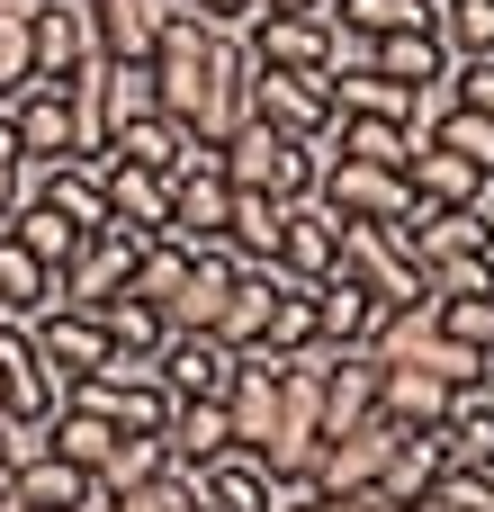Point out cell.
<instances>
[{
  "label": "cell",
  "mask_w": 494,
  "mask_h": 512,
  "mask_svg": "<svg viewBox=\"0 0 494 512\" xmlns=\"http://www.w3.org/2000/svg\"><path fill=\"white\" fill-rule=\"evenodd\" d=\"M153 99L180 135L198 144H225L243 117H252V54L234 27H207V18H171L162 45H153Z\"/></svg>",
  "instance_id": "6da1fadb"
},
{
  "label": "cell",
  "mask_w": 494,
  "mask_h": 512,
  "mask_svg": "<svg viewBox=\"0 0 494 512\" xmlns=\"http://www.w3.org/2000/svg\"><path fill=\"white\" fill-rule=\"evenodd\" d=\"M225 180L234 189H270V198H306L315 189V171L333 162V135H315V144H297V135H279V126H261V117H243L225 144Z\"/></svg>",
  "instance_id": "7a4b0ae2"
},
{
  "label": "cell",
  "mask_w": 494,
  "mask_h": 512,
  "mask_svg": "<svg viewBox=\"0 0 494 512\" xmlns=\"http://www.w3.org/2000/svg\"><path fill=\"white\" fill-rule=\"evenodd\" d=\"M171 180V243H225V207H234V180H225V153L216 144H180V162L162 171Z\"/></svg>",
  "instance_id": "3957f363"
},
{
  "label": "cell",
  "mask_w": 494,
  "mask_h": 512,
  "mask_svg": "<svg viewBox=\"0 0 494 512\" xmlns=\"http://www.w3.org/2000/svg\"><path fill=\"white\" fill-rule=\"evenodd\" d=\"M333 270L342 279H360L387 315H405V306H432V288H423V261L387 234V225H342V252H333Z\"/></svg>",
  "instance_id": "277c9868"
},
{
  "label": "cell",
  "mask_w": 494,
  "mask_h": 512,
  "mask_svg": "<svg viewBox=\"0 0 494 512\" xmlns=\"http://www.w3.org/2000/svg\"><path fill=\"white\" fill-rule=\"evenodd\" d=\"M315 198H324L342 225H387V216L414 207L405 171H387V162H351V153H333V162L315 171Z\"/></svg>",
  "instance_id": "5b68a950"
},
{
  "label": "cell",
  "mask_w": 494,
  "mask_h": 512,
  "mask_svg": "<svg viewBox=\"0 0 494 512\" xmlns=\"http://www.w3.org/2000/svg\"><path fill=\"white\" fill-rule=\"evenodd\" d=\"M9 135L27 162H81V117H72V81H27L9 99Z\"/></svg>",
  "instance_id": "8992f818"
},
{
  "label": "cell",
  "mask_w": 494,
  "mask_h": 512,
  "mask_svg": "<svg viewBox=\"0 0 494 512\" xmlns=\"http://www.w3.org/2000/svg\"><path fill=\"white\" fill-rule=\"evenodd\" d=\"M90 171H99V198H108V225H99V234H144V243H153V234L171 225V180H162V171L117 162V153H99Z\"/></svg>",
  "instance_id": "52a82bcc"
},
{
  "label": "cell",
  "mask_w": 494,
  "mask_h": 512,
  "mask_svg": "<svg viewBox=\"0 0 494 512\" xmlns=\"http://www.w3.org/2000/svg\"><path fill=\"white\" fill-rule=\"evenodd\" d=\"M180 486H189L198 512H279V477H270L252 450H216V459L180 468Z\"/></svg>",
  "instance_id": "ba28073f"
},
{
  "label": "cell",
  "mask_w": 494,
  "mask_h": 512,
  "mask_svg": "<svg viewBox=\"0 0 494 512\" xmlns=\"http://www.w3.org/2000/svg\"><path fill=\"white\" fill-rule=\"evenodd\" d=\"M252 117H261V126H279V135H297V144L333 135L324 72H261V63H252Z\"/></svg>",
  "instance_id": "9c48e42d"
},
{
  "label": "cell",
  "mask_w": 494,
  "mask_h": 512,
  "mask_svg": "<svg viewBox=\"0 0 494 512\" xmlns=\"http://www.w3.org/2000/svg\"><path fill=\"white\" fill-rule=\"evenodd\" d=\"M234 36L261 72H324V18H306V9H252Z\"/></svg>",
  "instance_id": "30bf717a"
},
{
  "label": "cell",
  "mask_w": 494,
  "mask_h": 512,
  "mask_svg": "<svg viewBox=\"0 0 494 512\" xmlns=\"http://www.w3.org/2000/svg\"><path fill=\"white\" fill-rule=\"evenodd\" d=\"M27 324V342H36V360L72 387V378H90L99 360H108V333H99V315H81V306H36V315H18Z\"/></svg>",
  "instance_id": "8fae6325"
},
{
  "label": "cell",
  "mask_w": 494,
  "mask_h": 512,
  "mask_svg": "<svg viewBox=\"0 0 494 512\" xmlns=\"http://www.w3.org/2000/svg\"><path fill=\"white\" fill-rule=\"evenodd\" d=\"M387 459H396V423H360V432H333V441L315 450L306 486H315V495H369Z\"/></svg>",
  "instance_id": "7c38bea8"
},
{
  "label": "cell",
  "mask_w": 494,
  "mask_h": 512,
  "mask_svg": "<svg viewBox=\"0 0 494 512\" xmlns=\"http://www.w3.org/2000/svg\"><path fill=\"white\" fill-rule=\"evenodd\" d=\"M36 36V81H81L99 63V27H90V0H45L27 18Z\"/></svg>",
  "instance_id": "4fadbf2b"
},
{
  "label": "cell",
  "mask_w": 494,
  "mask_h": 512,
  "mask_svg": "<svg viewBox=\"0 0 494 512\" xmlns=\"http://www.w3.org/2000/svg\"><path fill=\"white\" fill-rule=\"evenodd\" d=\"M0 405H9L18 423H54V414H63V378L36 360V342H27L18 315H0Z\"/></svg>",
  "instance_id": "5bb4252c"
},
{
  "label": "cell",
  "mask_w": 494,
  "mask_h": 512,
  "mask_svg": "<svg viewBox=\"0 0 494 512\" xmlns=\"http://www.w3.org/2000/svg\"><path fill=\"white\" fill-rule=\"evenodd\" d=\"M333 252H342V216L306 189V198H288L279 207V270L297 279V288H315L324 270H333Z\"/></svg>",
  "instance_id": "9a60e30c"
},
{
  "label": "cell",
  "mask_w": 494,
  "mask_h": 512,
  "mask_svg": "<svg viewBox=\"0 0 494 512\" xmlns=\"http://www.w3.org/2000/svg\"><path fill=\"white\" fill-rule=\"evenodd\" d=\"M189 18L180 0H90V27H99V63H153L162 27Z\"/></svg>",
  "instance_id": "2e32d148"
},
{
  "label": "cell",
  "mask_w": 494,
  "mask_h": 512,
  "mask_svg": "<svg viewBox=\"0 0 494 512\" xmlns=\"http://www.w3.org/2000/svg\"><path fill=\"white\" fill-rule=\"evenodd\" d=\"M144 252V234H90L72 261H63V306H81V315H99L117 288H126V261Z\"/></svg>",
  "instance_id": "e0dca14e"
},
{
  "label": "cell",
  "mask_w": 494,
  "mask_h": 512,
  "mask_svg": "<svg viewBox=\"0 0 494 512\" xmlns=\"http://www.w3.org/2000/svg\"><path fill=\"white\" fill-rule=\"evenodd\" d=\"M324 99H333V117H396L414 135H423V108H432V90H405L387 72H324Z\"/></svg>",
  "instance_id": "ac0fdd59"
},
{
  "label": "cell",
  "mask_w": 494,
  "mask_h": 512,
  "mask_svg": "<svg viewBox=\"0 0 494 512\" xmlns=\"http://www.w3.org/2000/svg\"><path fill=\"white\" fill-rule=\"evenodd\" d=\"M306 297H315V342H333V351H360V342L387 324V306H378L360 279H342V270H324Z\"/></svg>",
  "instance_id": "d6986e66"
},
{
  "label": "cell",
  "mask_w": 494,
  "mask_h": 512,
  "mask_svg": "<svg viewBox=\"0 0 494 512\" xmlns=\"http://www.w3.org/2000/svg\"><path fill=\"white\" fill-rule=\"evenodd\" d=\"M360 423H378V351L360 342V351H333V369H324V441L333 432H360Z\"/></svg>",
  "instance_id": "ffe728a7"
},
{
  "label": "cell",
  "mask_w": 494,
  "mask_h": 512,
  "mask_svg": "<svg viewBox=\"0 0 494 512\" xmlns=\"http://www.w3.org/2000/svg\"><path fill=\"white\" fill-rule=\"evenodd\" d=\"M441 414H450V387H441L432 369L378 360V423H396V432H441Z\"/></svg>",
  "instance_id": "44dd1931"
},
{
  "label": "cell",
  "mask_w": 494,
  "mask_h": 512,
  "mask_svg": "<svg viewBox=\"0 0 494 512\" xmlns=\"http://www.w3.org/2000/svg\"><path fill=\"white\" fill-rule=\"evenodd\" d=\"M369 72H387L405 90H441L450 81V45H441V27H396V36L369 45Z\"/></svg>",
  "instance_id": "7402d4cb"
},
{
  "label": "cell",
  "mask_w": 494,
  "mask_h": 512,
  "mask_svg": "<svg viewBox=\"0 0 494 512\" xmlns=\"http://www.w3.org/2000/svg\"><path fill=\"white\" fill-rule=\"evenodd\" d=\"M405 189H414L423 207H468V198H486V171H477V162H459L450 144H432V135H423V144L405 153Z\"/></svg>",
  "instance_id": "603a6c76"
},
{
  "label": "cell",
  "mask_w": 494,
  "mask_h": 512,
  "mask_svg": "<svg viewBox=\"0 0 494 512\" xmlns=\"http://www.w3.org/2000/svg\"><path fill=\"white\" fill-rule=\"evenodd\" d=\"M234 378V351L216 333H162V387L171 396H225Z\"/></svg>",
  "instance_id": "cb8c5ba5"
},
{
  "label": "cell",
  "mask_w": 494,
  "mask_h": 512,
  "mask_svg": "<svg viewBox=\"0 0 494 512\" xmlns=\"http://www.w3.org/2000/svg\"><path fill=\"white\" fill-rule=\"evenodd\" d=\"M9 495H18V504H36V512H90L99 477H81L72 459L36 450V459H18V468H9Z\"/></svg>",
  "instance_id": "d4e9b609"
},
{
  "label": "cell",
  "mask_w": 494,
  "mask_h": 512,
  "mask_svg": "<svg viewBox=\"0 0 494 512\" xmlns=\"http://www.w3.org/2000/svg\"><path fill=\"white\" fill-rule=\"evenodd\" d=\"M162 441H171V468H198V459L234 450L225 396H171V423H162Z\"/></svg>",
  "instance_id": "484cf974"
},
{
  "label": "cell",
  "mask_w": 494,
  "mask_h": 512,
  "mask_svg": "<svg viewBox=\"0 0 494 512\" xmlns=\"http://www.w3.org/2000/svg\"><path fill=\"white\" fill-rule=\"evenodd\" d=\"M441 459H450V468H486V459H494V396H486V378H477V387H450Z\"/></svg>",
  "instance_id": "4316f807"
},
{
  "label": "cell",
  "mask_w": 494,
  "mask_h": 512,
  "mask_svg": "<svg viewBox=\"0 0 494 512\" xmlns=\"http://www.w3.org/2000/svg\"><path fill=\"white\" fill-rule=\"evenodd\" d=\"M441 468H450V459H441V432H396V459L378 468V486H369V495H387V504L405 512L414 495H432V486H441Z\"/></svg>",
  "instance_id": "83f0119b"
},
{
  "label": "cell",
  "mask_w": 494,
  "mask_h": 512,
  "mask_svg": "<svg viewBox=\"0 0 494 512\" xmlns=\"http://www.w3.org/2000/svg\"><path fill=\"white\" fill-rule=\"evenodd\" d=\"M189 288V243H171V234H153L135 261H126V288L117 297H144L153 315H171V297Z\"/></svg>",
  "instance_id": "f1b7e54d"
},
{
  "label": "cell",
  "mask_w": 494,
  "mask_h": 512,
  "mask_svg": "<svg viewBox=\"0 0 494 512\" xmlns=\"http://www.w3.org/2000/svg\"><path fill=\"white\" fill-rule=\"evenodd\" d=\"M90 90H99V126H108V135L135 126V117H162V99H153V63H99Z\"/></svg>",
  "instance_id": "f546056e"
},
{
  "label": "cell",
  "mask_w": 494,
  "mask_h": 512,
  "mask_svg": "<svg viewBox=\"0 0 494 512\" xmlns=\"http://www.w3.org/2000/svg\"><path fill=\"white\" fill-rule=\"evenodd\" d=\"M279 207H288V198H270V189H234V207H225V252H234V261H279Z\"/></svg>",
  "instance_id": "4dcf8cb0"
},
{
  "label": "cell",
  "mask_w": 494,
  "mask_h": 512,
  "mask_svg": "<svg viewBox=\"0 0 494 512\" xmlns=\"http://www.w3.org/2000/svg\"><path fill=\"white\" fill-rule=\"evenodd\" d=\"M36 306H63V270H45L18 234L0 243V315H36Z\"/></svg>",
  "instance_id": "1f68e13d"
},
{
  "label": "cell",
  "mask_w": 494,
  "mask_h": 512,
  "mask_svg": "<svg viewBox=\"0 0 494 512\" xmlns=\"http://www.w3.org/2000/svg\"><path fill=\"white\" fill-rule=\"evenodd\" d=\"M414 144H423V135L396 126V117H333V153H351V162H387V171H405Z\"/></svg>",
  "instance_id": "d6a6232c"
},
{
  "label": "cell",
  "mask_w": 494,
  "mask_h": 512,
  "mask_svg": "<svg viewBox=\"0 0 494 512\" xmlns=\"http://www.w3.org/2000/svg\"><path fill=\"white\" fill-rule=\"evenodd\" d=\"M144 477H171V441H162V432H117V450L99 459V495L144 486Z\"/></svg>",
  "instance_id": "836d02e7"
},
{
  "label": "cell",
  "mask_w": 494,
  "mask_h": 512,
  "mask_svg": "<svg viewBox=\"0 0 494 512\" xmlns=\"http://www.w3.org/2000/svg\"><path fill=\"white\" fill-rule=\"evenodd\" d=\"M180 144H189V135H180L171 117H135V126H117V135H108V153H117V162H144V171H171V162H180Z\"/></svg>",
  "instance_id": "e575fe53"
},
{
  "label": "cell",
  "mask_w": 494,
  "mask_h": 512,
  "mask_svg": "<svg viewBox=\"0 0 494 512\" xmlns=\"http://www.w3.org/2000/svg\"><path fill=\"white\" fill-rule=\"evenodd\" d=\"M9 234H18V243H27V252H36L45 270H63V261H72L81 243H90V234H81V225H63L54 207H18V216H9Z\"/></svg>",
  "instance_id": "d590c367"
},
{
  "label": "cell",
  "mask_w": 494,
  "mask_h": 512,
  "mask_svg": "<svg viewBox=\"0 0 494 512\" xmlns=\"http://www.w3.org/2000/svg\"><path fill=\"white\" fill-rule=\"evenodd\" d=\"M99 333H108V351H162L171 324H162L144 297H108V306H99Z\"/></svg>",
  "instance_id": "8d00e7d4"
},
{
  "label": "cell",
  "mask_w": 494,
  "mask_h": 512,
  "mask_svg": "<svg viewBox=\"0 0 494 512\" xmlns=\"http://www.w3.org/2000/svg\"><path fill=\"white\" fill-rule=\"evenodd\" d=\"M423 288H432V297H494V243H486V252L423 261Z\"/></svg>",
  "instance_id": "74e56055"
},
{
  "label": "cell",
  "mask_w": 494,
  "mask_h": 512,
  "mask_svg": "<svg viewBox=\"0 0 494 512\" xmlns=\"http://www.w3.org/2000/svg\"><path fill=\"white\" fill-rule=\"evenodd\" d=\"M315 342V297L306 288H288L279 306H270V333H261V351H306Z\"/></svg>",
  "instance_id": "f35d334b"
},
{
  "label": "cell",
  "mask_w": 494,
  "mask_h": 512,
  "mask_svg": "<svg viewBox=\"0 0 494 512\" xmlns=\"http://www.w3.org/2000/svg\"><path fill=\"white\" fill-rule=\"evenodd\" d=\"M180 468L171 477H144V486H117V495H90V512H180Z\"/></svg>",
  "instance_id": "ab89813d"
},
{
  "label": "cell",
  "mask_w": 494,
  "mask_h": 512,
  "mask_svg": "<svg viewBox=\"0 0 494 512\" xmlns=\"http://www.w3.org/2000/svg\"><path fill=\"white\" fill-rule=\"evenodd\" d=\"M441 333H459L468 351L494 360V297H441Z\"/></svg>",
  "instance_id": "60d3db41"
},
{
  "label": "cell",
  "mask_w": 494,
  "mask_h": 512,
  "mask_svg": "<svg viewBox=\"0 0 494 512\" xmlns=\"http://www.w3.org/2000/svg\"><path fill=\"white\" fill-rule=\"evenodd\" d=\"M36 81V36H27V18H0V99H18Z\"/></svg>",
  "instance_id": "b9f144b4"
},
{
  "label": "cell",
  "mask_w": 494,
  "mask_h": 512,
  "mask_svg": "<svg viewBox=\"0 0 494 512\" xmlns=\"http://www.w3.org/2000/svg\"><path fill=\"white\" fill-rule=\"evenodd\" d=\"M459 108H477V117H494V54H468V63H450V81H441Z\"/></svg>",
  "instance_id": "7bdbcfd3"
},
{
  "label": "cell",
  "mask_w": 494,
  "mask_h": 512,
  "mask_svg": "<svg viewBox=\"0 0 494 512\" xmlns=\"http://www.w3.org/2000/svg\"><path fill=\"white\" fill-rule=\"evenodd\" d=\"M441 495L459 512H486V495H494V468H441Z\"/></svg>",
  "instance_id": "ee69618b"
},
{
  "label": "cell",
  "mask_w": 494,
  "mask_h": 512,
  "mask_svg": "<svg viewBox=\"0 0 494 512\" xmlns=\"http://www.w3.org/2000/svg\"><path fill=\"white\" fill-rule=\"evenodd\" d=\"M180 9H189V18H207V27H243L261 0H180Z\"/></svg>",
  "instance_id": "f6af8a7d"
},
{
  "label": "cell",
  "mask_w": 494,
  "mask_h": 512,
  "mask_svg": "<svg viewBox=\"0 0 494 512\" xmlns=\"http://www.w3.org/2000/svg\"><path fill=\"white\" fill-rule=\"evenodd\" d=\"M405 512H459V504H450V495L432 486V495H414V504H405Z\"/></svg>",
  "instance_id": "bcb514c9"
},
{
  "label": "cell",
  "mask_w": 494,
  "mask_h": 512,
  "mask_svg": "<svg viewBox=\"0 0 494 512\" xmlns=\"http://www.w3.org/2000/svg\"><path fill=\"white\" fill-rule=\"evenodd\" d=\"M261 9H306V18H315V0H261Z\"/></svg>",
  "instance_id": "7dc6e473"
},
{
  "label": "cell",
  "mask_w": 494,
  "mask_h": 512,
  "mask_svg": "<svg viewBox=\"0 0 494 512\" xmlns=\"http://www.w3.org/2000/svg\"><path fill=\"white\" fill-rule=\"evenodd\" d=\"M0 512H36V504H18V495H9V504H0Z\"/></svg>",
  "instance_id": "c3c4849f"
},
{
  "label": "cell",
  "mask_w": 494,
  "mask_h": 512,
  "mask_svg": "<svg viewBox=\"0 0 494 512\" xmlns=\"http://www.w3.org/2000/svg\"><path fill=\"white\" fill-rule=\"evenodd\" d=\"M486 396H494V360H486Z\"/></svg>",
  "instance_id": "681fc988"
},
{
  "label": "cell",
  "mask_w": 494,
  "mask_h": 512,
  "mask_svg": "<svg viewBox=\"0 0 494 512\" xmlns=\"http://www.w3.org/2000/svg\"><path fill=\"white\" fill-rule=\"evenodd\" d=\"M0 504H9V477H0Z\"/></svg>",
  "instance_id": "f907efd6"
},
{
  "label": "cell",
  "mask_w": 494,
  "mask_h": 512,
  "mask_svg": "<svg viewBox=\"0 0 494 512\" xmlns=\"http://www.w3.org/2000/svg\"><path fill=\"white\" fill-rule=\"evenodd\" d=\"M180 512H198V504H189V495H180Z\"/></svg>",
  "instance_id": "816d5d0a"
},
{
  "label": "cell",
  "mask_w": 494,
  "mask_h": 512,
  "mask_svg": "<svg viewBox=\"0 0 494 512\" xmlns=\"http://www.w3.org/2000/svg\"><path fill=\"white\" fill-rule=\"evenodd\" d=\"M486 512H494V495H486Z\"/></svg>",
  "instance_id": "f5cc1de1"
},
{
  "label": "cell",
  "mask_w": 494,
  "mask_h": 512,
  "mask_svg": "<svg viewBox=\"0 0 494 512\" xmlns=\"http://www.w3.org/2000/svg\"><path fill=\"white\" fill-rule=\"evenodd\" d=\"M486 468H494V459H486Z\"/></svg>",
  "instance_id": "db71d44e"
}]
</instances>
